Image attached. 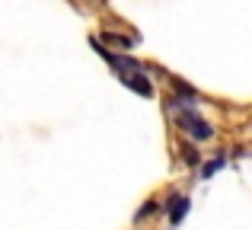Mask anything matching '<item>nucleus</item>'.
<instances>
[{"mask_svg":"<svg viewBox=\"0 0 252 230\" xmlns=\"http://www.w3.org/2000/svg\"><path fill=\"white\" fill-rule=\"evenodd\" d=\"M176 125L191 137V141H211V137H214V128H211V122H204V118L198 115L195 109H189V106L176 109Z\"/></svg>","mask_w":252,"mask_h":230,"instance_id":"1","label":"nucleus"},{"mask_svg":"<svg viewBox=\"0 0 252 230\" xmlns=\"http://www.w3.org/2000/svg\"><path fill=\"white\" fill-rule=\"evenodd\" d=\"M122 83L128 90H134V93H141V96H154V80H150V77H144V70L122 74Z\"/></svg>","mask_w":252,"mask_h":230,"instance_id":"2","label":"nucleus"},{"mask_svg":"<svg viewBox=\"0 0 252 230\" xmlns=\"http://www.w3.org/2000/svg\"><path fill=\"white\" fill-rule=\"evenodd\" d=\"M169 83H172V93H176L179 99H185V106H195V102H201V96H198V90L191 87V83L179 80V77H169Z\"/></svg>","mask_w":252,"mask_h":230,"instance_id":"3","label":"nucleus"},{"mask_svg":"<svg viewBox=\"0 0 252 230\" xmlns=\"http://www.w3.org/2000/svg\"><path fill=\"white\" fill-rule=\"evenodd\" d=\"M179 154H182L185 166H201V154H198V147H195L191 141H185L182 147H179Z\"/></svg>","mask_w":252,"mask_h":230,"instance_id":"4","label":"nucleus"},{"mask_svg":"<svg viewBox=\"0 0 252 230\" xmlns=\"http://www.w3.org/2000/svg\"><path fill=\"white\" fill-rule=\"evenodd\" d=\"M185 214H189V198L182 195V198H179L176 205H172V211H169V224H172V227H179V224H182V218H185Z\"/></svg>","mask_w":252,"mask_h":230,"instance_id":"5","label":"nucleus"},{"mask_svg":"<svg viewBox=\"0 0 252 230\" xmlns=\"http://www.w3.org/2000/svg\"><path fill=\"white\" fill-rule=\"evenodd\" d=\"M223 166H227V157H223V154H217L211 163H201V179H211V176H214L217 169H223Z\"/></svg>","mask_w":252,"mask_h":230,"instance_id":"6","label":"nucleus"},{"mask_svg":"<svg viewBox=\"0 0 252 230\" xmlns=\"http://www.w3.org/2000/svg\"><path fill=\"white\" fill-rule=\"evenodd\" d=\"M157 211H160V201H157V198H150V201H144V208H141V211L134 214V221L141 224V221H147L150 214H157Z\"/></svg>","mask_w":252,"mask_h":230,"instance_id":"7","label":"nucleus"},{"mask_svg":"<svg viewBox=\"0 0 252 230\" xmlns=\"http://www.w3.org/2000/svg\"><path fill=\"white\" fill-rule=\"evenodd\" d=\"M102 42L118 45V48H131V38L128 35H118V32H102Z\"/></svg>","mask_w":252,"mask_h":230,"instance_id":"8","label":"nucleus"}]
</instances>
